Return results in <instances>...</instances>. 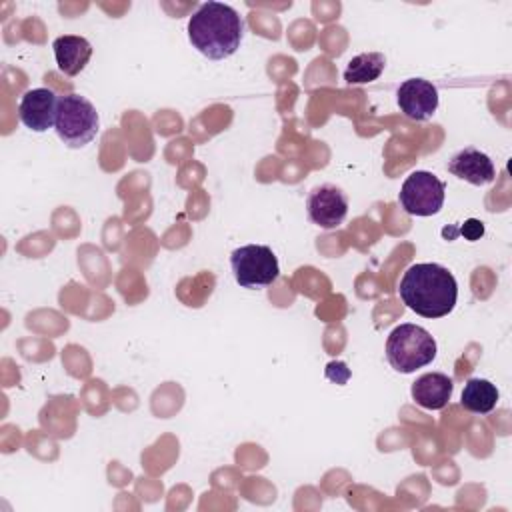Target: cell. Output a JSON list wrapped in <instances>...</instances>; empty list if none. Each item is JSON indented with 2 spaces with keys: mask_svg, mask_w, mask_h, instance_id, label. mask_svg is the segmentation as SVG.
Here are the masks:
<instances>
[{
  "mask_svg": "<svg viewBox=\"0 0 512 512\" xmlns=\"http://www.w3.org/2000/svg\"><path fill=\"white\" fill-rule=\"evenodd\" d=\"M398 294L418 316L442 318L456 306L458 284L448 268L436 262H420L404 272Z\"/></svg>",
  "mask_w": 512,
  "mask_h": 512,
  "instance_id": "obj_1",
  "label": "cell"
},
{
  "mask_svg": "<svg viewBox=\"0 0 512 512\" xmlns=\"http://www.w3.org/2000/svg\"><path fill=\"white\" fill-rule=\"evenodd\" d=\"M244 20L228 4L204 2L188 20V38L192 46L210 60L232 56L242 42Z\"/></svg>",
  "mask_w": 512,
  "mask_h": 512,
  "instance_id": "obj_2",
  "label": "cell"
},
{
  "mask_svg": "<svg viewBox=\"0 0 512 512\" xmlns=\"http://www.w3.org/2000/svg\"><path fill=\"white\" fill-rule=\"evenodd\" d=\"M386 358L396 372H416L436 358V340L422 326L400 324L388 334Z\"/></svg>",
  "mask_w": 512,
  "mask_h": 512,
  "instance_id": "obj_3",
  "label": "cell"
},
{
  "mask_svg": "<svg viewBox=\"0 0 512 512\" xmlns=\"http://www.w3.org/2000/svg\"><path fill=\"white\" fill-rule=\"evenodd\" d=\"M100 118L94 104L80 94H66L58 102L56 132L58 138L70 148H82L98 134Z\"/></svg>",
  "mask_w": 512,
  "mask_h": 512,
  "instance_id": "obj_4",
  "label": "cell"
},
{
  "mask_svg": "<svg viewBox=\"0 0 512 512\" xmlns=\"http://www.w3.org/2000/svg\"><path fill=\"white\" fill-rule=\"evenodd\" d=\"M234 280L242 288H264L276 282L280 274L278 258L270 246L246 244L230 254Z\"/></svg>",
  "mask_w": 512,
  "mask_h": 512,
  "instance_id": "obj_5",
  "label": "cell"
},
{
  "mask_svg": "<svg viewBox=\"0 0 512 512\" xmlns=\"http://www.w3.org/2000/svg\"><path fill=\"white\" fill-rule=\"evenodd\" d=\"M446 196V184L428 170L412 172L398 194L400 206L410 216H434L440 212Z\"/></svg>",
  "mask_w": 512,
  "mask_h": 512,
  "instance_id": "obj_6",
  "label": "cell"
},
{
  "mask_svg": "<svg viewBox=\"0 0 512 512\" xmlns=\"http://www.w3.org/2000/svg\"><path fill=\"white\" fill-rule=\"evenodd\" d=\"M308 218L320 228H338L348 214V196L334 184H322L310 190L306 198Z\"/></svg>",
  "mask_w": 512,
  "mask_h": 512,
  "instance_id": "obj_7",
  "label": "cell"
},
{
  "mask_svg": "<svg viewBox=\"0 0 512 512\" xmlns=\"http://www.w3.org/2000/svg\"><path fill=\"white\" fill-rule=\"evenodd\" d=\"M396 100L406 118L426 122L438 108V90L424 78H408L398 86Z\"/></svg>",
  "mask_w": 512,
  "mask_h": 512,
  "instance_id": "obj_8",
  "label": "cell"
},
{
  "mask_svg": "<svg viewBox=\"0 0 512 512\" xmlns=\"http://www.w3.org/2000/svg\"><path fill=\"white\" fill-rule=\"evenodd\" d=\"M58 102L54 90L50 88H32L22 94L18 104V116L22 124L34 132H46L56 124Z\"/></svg>",
  "mask_w": 512,
  "mask_h": 512,
  "instance_id": "obj_9",
  "label": "cell"
},
{
  "mask_svg": "<svg viewBox=\"0 0 512 512\" xmlns=\"http://www.w3.org/2000/svg\"><path fill=\"white\" fill-rule=\"evenodd\" d=\"M448 172L460 180L474 184V186L490 184L496 178V168H494L490 156L480 152L474 146H466V148L458 150L448 160Z\"/></svg>",
  "mask_w": 512,
  "mask_h": 512,
  "instance_id": "obj_10",
  "label": "cell"
},
{
  "mask_svg": "<svg viewBox=\"0 0 512 512\" xmlns=\"http://www.w3.org/2000/svg\"><path fill=\"white\" fill-rule=\"evenodd\" d=\"M452 390V378L442 372H426L412 384V398L426 410H442L448 404Z\"/></svg>",
  "mask_w": 512,
  "mask_h": 512,
  "instance_id": "obj_11",
  "label": "cell"
},
{
  "mask_svg": "<svg viewBox=\"0 0 512 512\" xmlns=\"http://www.w3.org/2000/svg\"><path fill=\"white\" fill-rule=\"evenodd\" d=\"M56 64L66 76H76L84 70L92 56V44L84 36L64 34L52 42Z\"/></svg>",
  "mask_w": 512,
  "mask_h": 512,
  "instance_id": "obj_12",
  "label": "cell"
},
{
  "mask_svg": "<svg viewBox=\"0 0 512 512\" xmlns=\"http://www.w3.org/2000/svg\"><path fill=\"white\" fill-rule=\"evenodd\" d=\"M498 388L486 378H470L464 384L460 404L464 410L474 414H488L498 404Z\"/></svg>",
  "mask_w": 512,
  "mask_h": 512,
  "instance_id": "obj_13",
  "label": "cell"
},
{
  "mask_svg": "<svg viewBox=\"0 0 512 512\" xmlns=\"http://www.w3.org/2000/svg\"><path fill=\"white\" fill-rule=\"evenodd\" d=\"M386 66V58L382 52H364L354 56L346 70H344V80L348 84H368L378 80Z\"/></svg>",
  "mask_w": 512,
  "mask_h": 512,
  "instance_id": "obj_14",
  "label": "cell"
},
{
  "mask_svg": "<svg viewBox=\"0 0 512 512\" xmlns=\"http://www.w3.org/2000/svg\"><path fill=\"white\" fill-rule=\"evenodd\" d=\"M458 232H460L466 240L474 242V240H478V238L484 234V224H482L480 220H476V218H470V220H466V222L460 226Z\"/></svg>",
  "mask_w": 512,
  "mask_h": 512,
  "instance_id": "obj_15",
  "label": "cell"
}]
</instances>
